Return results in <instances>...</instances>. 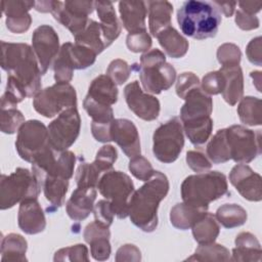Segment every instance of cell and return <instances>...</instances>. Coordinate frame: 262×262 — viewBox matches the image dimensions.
I'll list each match as a JSON object with an SVG mask.
<instances>
[{"label":"cell","mask_w":262,"mask_h":262,"mask_svg":"<svg viewBox=\"0 0 262 262\" xmlns=\"http://www.w3.org/2000/svg\"><path fill=\"white\" fill-rule=\"evenodd\" d=\"M169 191L167 176L156 171L137 190H134L128 209L131 222L145 232L154 231L158 226V208Z\"/></svg>","instance_id":"1"},{"label":"cell","mask_w":262,"mask_h":262,"mask_svg":"<svg viewBox=\"0 0 262 262\" xmlns=\"http://www.w3.org/2000/svg\"><path fill=\"white\" fill-rule=\"evenodd\" d=\"M1 67L20 84L28 97L41 91V70L33 48L26 43L1 42Z\"/></svg>","instance_id":"2"},{"label":"cell","mask_w":262,"mask_h":262,"mask_svg":"<svg viewBox=\"0 0 262 262\" xmlns=\"http://www.w3.org/2000/svg\"><path fill=\"white\" fill-rule=\"evenodd\" d=\"M177 23L185 36L198 40L213 38L221 24V12L214 2L190 0L178 9Z\"/></svg>","instance_id":"3"},{"label":"cell","mask_w":262,"mask_h":262,"mask_svg":"<svg viewBox=\"0 0 262 262\" xmlns=\"http://www.w3.org/2000/svg\"><path fill=\"white\" fill-rule=\"evenodd\" d=\"M180 188L184 203L207 209L210 203L228 192L226 177L218 171L189 175L183 180Z\"/></svg>","instance_id":"4"},{"label":"cell","mask_w":262,"mask_h":262,"mask_svg":"<svg viewBox=\"0 0 262 262\" xmlns=\"http://www.w3.org/2000/svg\"><path fill=\"white\" fill-rule=\"evenodd\" d=\"M134 68L135 64H133ZM143 89L147 93L160 94L168 90L175 82L176 70L166 62V55L160 49H151L140 56V64L136 68Z\"/></svg>","instance_id":"5"},{"label":"cell","mask_w":262,"mask_h":262,"mask_svg":"<svg viewBox=\"0 0 262 262\" xmlns=\"http://www.w3.org/2000/svg\"><path fill=\"white\" fill-rule=\"evenodd\" d=\"M42 187L33 174L26 168H17L9 175L2 174L0 179V209L12 208L27 199H38Z\"/></svg>","instance_id":"6"},{"label":"cell","mask_w":262,"mask_h":262,"mask_svg":"<svg viewBox=\"0 0 262 262\" xmlns=\"http://www.w3.org/2000/svg\"><path fill=\"white\" fill-rule=\"evenodd\" d=\"M100 194L112 204L114 214L124 219L128 216L129 202L134 192L131 178L124 172L110 170L103 173L97 183Z\"/></svg>","instance_id":"7"},{"label":"cell","mask_w":262,"mask_h":262,"mask_svg":"<svg viewBox=\"0 0 262 262\" xmlns=\"http://www.w3.org/2000/svg\"><path fill=\"white\" fill-rule=\"evenodd\" d=\"M184 145L181 120L173 117L159 126L152 136V152L162 163H173L179 157Z\"/></svg>","instance_id":"8"},{"label":"cell","mask_w":262,"mask_h":262,"mask_svg":"<svg viewBox=\"0 0 262 262\" xmlns=\"http://www.w3.org/2000/svg\"><path fill=\"white\" fill-rule=\"evenodd\" d=\"M33 106L37 113L52 118L67 108L77 106L75 88L66 82H56L34 96Z\"/></svg>","instance_id":"9"},{"label":"cell","mask_w":262,"mask_h":262,"mask_svg":"<svg viewBox=\"0 0 262 262\" xmlns=\"http://www.w3.org/2000/svg\"><path fill=\"white\" fill-rule=\"evenodd\" d=\"M230 159L237 164H248L261 154V132L242 125L225 128Z\"/></svg>","instance_id":"10"},{"label":"cell","mask_w":262,"mask_h":262,"mask_svg":"<svg viewBox=\"0 0 262 262\" xmlns=\"http://www.w3.org/2000/svg\"><path fill=\"white\" fill-rule=\"evenodd\" d=\"M49 144L56 152L67 150L78 138L81 129V118L77 106L61 112L47 127Z\"/></svg>","instance_id":"11"},{"label":"cell","mask_w":262,"mask_h":262,"mask_svg":"<svg viewBox=\"0 0 262 262\" xmlns=\"http://www.w3.org/2000/svg\"><path fill=\"white\" fill-rule=\"evenodd\" d=\"M49 146L48 129L42 122L29 120L18 129L15 148L23 160L32 163L36 157Z\"/></svg>","instance_id":"12"},{"label":"cell","mask_w":262,"mask_h":262,"mask_svg":"<svg viewBox=\"0 0 262 262\" xmlns=\"http://www.w3.org/2000/svg\"><path fill=\"white\" fill-rule=\"evenodd\" d=\"M92 1H52L50 13L75 37L87 26L88 15L93 11Z\"/></svg>","instance_id":"13"},{"label":"cell","mask_w":262,"mask_h":262,"mask_svg":"<svg viewBox=\"0 0 262 262\" xmlns=\"http://www.w3.org/2000/svg\"><path fill=\"white\" fill-rule=\"evenodd\" d=\"M32 48L44 75L59 52V39L55 30L48 25L39 26L32 36Z\"/></svg>","instance_id":"14"},{"label":"cell","mask_w":262,"mask_h":262,"mask_svg":"<svg viewBox=\"0 0 262 262\" xmlns=\"http://www.w3.org/2000/svg\"><path fill=\"white\" fill-rule=\"evenodd\" d=\"M126 103L131 112L144 121H154L159 117L161 104L159 99L143 92L138 81L127 84L124 88Z\"/></svg>","instance_id":"15"},{"label":"cell","mask_w":262,"mask_h":262,"mask_svg":"<svg viewBox=\"0 0 262 262\" xmlns=\"http://www.w3.org/2000/svg\"><path fill=\"white\" fill-rule=\"evenodd\" d=\"M184 104L180 110L182 125L203 123L211 119L213 100L200 87L190 90L184 97Z\"/></svg>","instance_id":"16"},{"label":"cell","mask_w":262,"mask_h":262,"mask_svg":"<svg viewBox=\"0 0 262 262\" xmlns=\"http://www.w3.org/2000/svg\"><path fill=\"white\" fill-rule=\"evenodd\" d=\"M261 176L247 164L235 165L229 173V181L246 200L260 202L262 199Z\"/></svg>","instance_id":"17"},{"label":"cell","mask_w":262,"mask_h":262,"mask_svg":"<svg viewBox=\"0 0 262 262\" xmlns=\"http://www.w3.org/2000/svg\"><path fill=\"white\" fill-rule=\"evenodd\" d=\"M111 139L130 159L140 155V138L134 123L128 119H114L110 126Z\"/></svg>","instance_id":"18"},{"label":"cell","mask_w":262,"mask_h":262,"mask_svg":"<svg viewBox=\"0 0 262 262\" xmlns=\"http://www.w3.org/2000/svg\"><path fill=\"white\" fill-rule=\"evenodd\" d=\"M35 6V1H2V12L6 15V27L14 34L29 30L32 17L29 10Z\"/></svg>","instance_id":"19"},{"label":"cell","mask_w":262,"mask_h":262,"mask_svg":"<svg viewBox=\"0 0 262 262\" xmlns=\"http://www.w3.org/2000/svg\"><path fill=\"white\" fill-rule=\"evenodd\" d=\"M17 223L18 227L27 234H37L45 229V215L37 199H27L20 203Z\"/></svg>","instance_id":"20"},{"label":"cell","mask_w":262,"mask_h":262,"mask_svg":"<svg viewBox=\"0 0 262 262\" xmlns=\"http://www.w3.org/2000/svg\"><path fill=\"white\" fill-rule=\"evenodd\" d=\"M96 189L94 186H77L66 204L67 214L72 220L86 219L94 208Z\"/></svg>","instance_id":"21"},{"label":"cell","mask_w":262,"mask_h":262,"mask_svg":"<svg viewBox=\"0 0 262 262\" xmlns=\"http://www.w3.org/2000/svg\"><path fill=\"white\" fill-rule=\"evenodd\" d=\"M119 11L122 24L124 28L129 32V34L146 31V2L121 1L119 2Z\"/></svg>","instance_id":"22"},{"label":"cell","mask_w":262,"mask_h":262,"mask_svg":"<svg viewBox=\"0 0 262 262\" xmlns=\"http://www.w3.org/2000/svg\"><path fill=\"white\" fill-rule=\"evenodd\" d=\"M94 8L100 19V27L103 33V39L106 47H108L120 35L121 24L117 17L114 5L108 1L94 2Z\"/></svg>","instance_id":"23"},{"label":"cell","mask_w":262,"mask_h":262,"mask_svg":"<svg viewBox=\"0 0 262 262\" xmlns=\"http://www.w3.org/2000/svg\"><path fill=\"white\" fill-rule=\"evenodd\" d=\"M219 71L224 78L222 97L229 105H235L242 99L244 93L243 71L239 66L221 67Z\"/></svg>","instance_id":"24"},{"label":"cell","mask_w":262,"mask_h":262,"mask_svg":"<svg viewBox=\"0 0 262 262\" xmlns=\"http://www.w3.org/2000/svg\"><path fill=\"white\" fill-rule=\"evenodd\" d=\"M207 208L196 207L186 203L176 204L170 211L171 224L181 230L191 228L207 213Z\"/></svg>","instance_id":"25"},{"label":"cell","mask_w":262,"mask_h":262,"mask_svg":"<svg viewBox=\"0 0 262 262\" xmlns=\"http://www.w3.org/2000/svg\"><path fill=\"white\" fill-rule=\"evenodd\" d=\"M86 96L98 103L113 105L118 100L117 84L106 74L99 75L89 85Z\"/></svg>","instance_id":"26"},{"label":"cell","mask_w":262,"mask_h":262,"mask_svg":"<svg viewBox=\"0 0 262 262\" xmlns=\"http://www.w3.org/2000/svg\"><path fill=\"white\" fill-rule=\"evenodd\" d=\"M261 246L251 232H241L235 237V248L232 249V261H261Z\"/></svg>","instance_id":"27"},{"label":"cell","mask_w":262,"mask_h":262,"mask_svg":"<svg viewBox=\"0 0 262 262\" xmlns=\"http://www.w3.org/2000/svg\"><path fill=\"white\" fill-rule=\"evenodd\" d=\"M149 31L154 37L170 27L173 5L168 1H147Z\"/></svg>","instance_id":"28"},{"label":"cell","mask_w":262,"mask_h":262,"mask_svg":"<svg viewBox=\"0 0 262 262\" xmlns=\"http://www.w3.org/2000/svg\"><path fill=\"white\" fill-rule=\"evenodd\" d=\"M164 51L172 58L183 57L188 50V41L173 27H168L157 36Z\"/></svg>","instance_id":"29"},{"label":"cell","mask_w":262,"mask_h":262,"mask_svg":"<svg viewBox=\"0 0 262 262\" xmlns=\"http://www.w3.org/2000/svg\"><path fill=\"white\" fill-rule=\"evenodd\" d=\"M28 243L26 238L18 233H9L1 241V261L16 262L27 261L26 252Z\"/></svg>","instance_id":"30"},{"label":"cell","mask_w":262,"mask_h":262,"mask_svg":"<svg viewBox=\"0 0 262 262\" xmlns=\"http://www.w3.org/2000/svg\"><path fill=\"white\" fill-rule=\"evenodd\" d=\"M41 187L46 200L51 204L53 209H57L64 203V198L69 188V179L46 175L41 182Z\"/></svg>","instance_id":"31"},{"label":"cell","mask_w":262,"mask_h":262,"mask_svg":"<svg viewBox=\"0 0 262 262\" xmlns=\"http://www.w3.org/2000/svg\"><path fill=\"white\" fill-rule=\"evenodd\" d=\"M75 43L91 49L96 54L106 48L100 24L93 19H89L85 29L75 36Z\"/></svg>","instance_id":"32"},{"label":"cell","mask_w":262,"mask_h":262,"mask_svg":"<svg viewBox=\"0 0 262 262\" xmlns=\"http://www.w3.org/2000/svg\"><path fill=\"white\" fill-rule=\"evenodd\" d=\"M192 235L199 245L214 243L219 235L220 227L216 217L212 213H206L192 227Z\"/></svg>","instance_id":"33"},{"label":"cell","mask_w":262,"mask_h":262,"mask_svg":"<svg viewBox=\"0 0 262 262\" xmlns=\"http://www.w3.org/2000/svg\"><path fill=\"white\" fill-rule=\"evenodd\" d=\"M215 217L223 227L234 228L246 223L248 214L239 205L224 204L217 209Z\"/></svg>","instance_id":"34"},{"label":"cell","mask_w":262,"mask_h":262,"mask_svg":"<svg viewBox=\"0 0 262 262\" xmlns=\"http://www.w3.org/2000/svg\"><path fill=\"white\" fill-rule=\"evenodd\" d=\"M237 115L239 120L249 126H259L262 123L261 100L258 97L246 96L242 97L237 106Z\"/></svg>","instance_id":"35"},{"label":"cell","mask_w":262,"mask_h":262,"mask_svg":"<svg viewBox=\"0 0 262 262\" xmlns=\"http://www.w3.org/2000/svg\"><path fill=\"white\" fill-rule=\"evenodd\" d=\"M207 156L214 164H221L231 160L226 141L225 128L218 130L211 138L207 145Z\"/></svg>","instance_id":"36"},{"label":"cell","mask_w":262,"mask_h":262,"mask_svg":"<svg viewBox=\"0 0 262 262\" xmlns=\"http://www.w3.org/2000/svg\"><path fill=\"white\" fill-rule=\"evenodd\" d=\"M187 260L191 261H228L230 260V253L227 248L222 245L211 243L202 244L195 249L192 256L188 257Z\"/></svg>","instance_id":"37"},{"label":"cell","mask_w":262,"mask_h":262,"mask_svg":"<svg viewBox=\"0 0 262 262\" xmlns=\"http://www.w3.org/2000/svg\"><path fill=\"white\" fill-rule=\"evenodd\" d=\"M54 80L56 82L69 83L73 79L74 67L70 58L68 42L62 44L56 58L53 61Z\"/></svg>","instance_id":"38"},{"label":"cell","mask_w":262,"mask_h":262,"mask_svg":"<svg viewBox=\"0 0 262 262\" xmlns=\"http://www.w3.org/2000/svg\"><path fill=\"white\" fill-rule=\"evenodd\" d=\"M84 110L88 116L92 119V123L100 125H111L114 120V111L111 105L98 103L88 96H85L83 100Z\"/></svg>","instance_id":"39"},{"label":"cell","mask_w":262,"mask_h":262,"mask_svg":"<svg viewBox=\"0 0 262 262\" xmlns=\"http://www.w3.org/2000/svg\"><path fill=\"white\" fill-rule=\"evenodd\" d=\"M68 49L74 70H84L91 67L96 60V53L91 49L68 42Z\"/></svg>","instance_id":"40"},{"label":"cell","mask_w":262,"mask_h":262,"mask_svg":"<svg viewBox=\"0 0 262 262\" xmlns=\"http://www.w3.org/2000/svg\"><path fill=\"white\" fill-rule=\"evenodd\" d=\"M102 171L93 163H81L76 172L77 186H94L97 187L98 180Z\"/></svg>","instance_id":"41"},{"label":"cell","mask_w":262,"mask_h":262,"mask_svg":"<svg viewBox=\"0 0 262 262\" xmlns=\"http://www.w3.org/2000/svg\"><path fill=\"white\" fill-rule=\"evenodd\" d=\"M25 117L16 107L1 108V131L6 134H13L25 123Z\"/></svg>","instance_id":"42"},{"label":"cell","mask_w":262,"mask_h":262,"mask_svg":"<svg viewBox=\"0 0 262 262\" xmlns=\"http://www.w3.org/2000/svg\"><path fill=\"white\" fill-rule=\"evenodd\" d=\"M241 49L233 43H224L217 49V59L222 67L239 66Z\"/></svg>","instance_id":"43"},{"label":"cell","mask_w":262,"mask_h":262,"mask_svg":"<svg viewBox=\"0 0 262 262\" xmlns=\"http://www.w3.org/2000/svg\"><path fill=\"white\" fill-rule=\"evenodd\" d=\"M54 261H89L88 249L83 244L59 249L54 254Z\"/></svg>","instance_id":"44"},{"label":"cell","mask_w":262,"mask_h":262,"mask_svg":"<svg viewBox=\"0 0 262 262\" xmlns=\"http://www.w3.org/2000/svg\"><path fill=\"white\" fill-rule=\"evenodd\" d=\"M129 170L135 178L141 181L148 180L156 172L150 162L140 155L131 159L129 162Z\"/></svg>","instance_id":"45"},{"label":"cell","mask_w":262,"mask_h":262,"mask_svg":"<svg viewBox=\"0 0 262 262\" xmlns=\"http://www.w3.org/2000/svg\"><path fill=\"white\" fill-rule=\"evenodd\" d=\"M131 74V69L129 64L120 58L114 59L107 67L106 75L118 85H123Z\"/></svg>","instance_id":"46"},{"label":"cell","mask_w":262,"mask_h":262,"mask_svg":"<svg viewBox=\"0 0 262 262\" xmlns=\"http://www.w3.org/2000/svg\"><path fill=\"white\" fill-rule=\"evenodd\" d=\"M117 158V149L113 145L106 144L98 149L95 156L94 163L102 171V173H105L113 168V165L115 164Z\"/></svg>","instance_id":"47"},{"label":"cell","mask_w":262,"mask_h":262,"mask_svg":"<svg viewBox=\"0 0 262 262\" xmlns=\"http://www.w3.org/2000/svg\"><path fill=\"white\" fill-rule=\"evenodd\" d=\"M224 87V78L220 71H214L203 77L201 88L208 95H216L222 92Z\"/></svg>","instance_id":"48"},{"label":"cell","mask_w":262,"mask_h":262,"mask_svg":"<svg viewBox=\"0 0 262 262\" xmlns=\"http://www.w3.org/2000/svg\"><path fill=\"white\" fill-rule=\"evenodd\" d=\"M126 45L132 52H146L151 46V38L147 31L131 33L126 38Z\"/></svg>","instance_id":"49"},{"label":"cell","mask_w":262,"mask_h":262,"mask_svg":"<svg viewBox=\"0 0 262 262\" xmlns=\"http://www.w3.org/2000/svg\"><path fill=\"white\" fill-rule=\"evenodd\" d=\"M94 213V221L100 223L101 225L110 227L114 221V211L112 208V204L108 200H100L98 201L93 208Z\"/></svg>","instance_id":"50"},{"label":"cell","mask_w":262,"mask_h":262,"mask_svg":"<svg viewBox=\"0 0 262 262\" xmlns=\"http://www.w3.org/2000/svg\"><path fill=\"white\" fill-rule=\"evenodd\" d=\"M200 80L196 75L191 72H184L182 73L176 82V93L177 95L184 99L185 95L192 89L200 87Z\"/></svg>","instance_id":"51"},{"label":"cell","mask_w":262,"mask_h":262,"mask_svg":"<svg viewBox=\"0 0 262 262\" xmlns=\"http://www.w3.org/2000/svg\"><path fill=\"white\" fill-rule=\"evenodd\" d=\"M186 163L191 170L198 173L207 172L212 167V162L200 150H189L186 154Z\"/></svg>","instance_id":"52"},{"label":"cell","mask_w":262,"mask_h":262,"mask_svg":"<svg viewBox=\"0 0 262 262\" xmlns=\"http://www.w3.org/2000/svg\"><path fill=\"white\" fill-rule=\"evenodd\" d=\"M92 257L97 261H105L110 258L112 248L110 237H99L89 243Z\"/></svg>","instance_id":"53"},{"label":"cell","mask_w":262,"mask_h":262,"mask_svg":"<svg viewBox=\"0 0 262 262\" xmlns=\"http://www.w3.org/2000/svg\"><path fill=\"white\" fill-rule=\"evenodd\" d=\"M83 236H84V239L86 241V243H88V244L96 238H99V237H110L111 236L110 227L101 225L100 223H97L96 221H93L85 227Z\"/></svg>","instance_id":"54"},{"label":"cell","mask_w":262,"mask_h":262,"mask_svg":"<svg viewBox=\"0 0 262 262\" xmlns=\"http://www.w3.org/2000/svg\"><path fill=\"white\" fill-rule=\"evenodd\" d=\"M235 24L239 29L244 31H250L257 29L260 25V21L255 14L247 13L238 8L235 12Z\"/></svg>","instance_id":"55"},{"label":"cell","mask_w":262,"mask_h":262,"mask_svg":"<svg viewBox=\"0 0 262 262\" xmlns=\"http://www.w3.org/2000/svg\"><path fill=\"white\" fill-rule=\"evenodd\" d=\"M116 261H140L141 253L139 249L131 244L121 246L116 254Z\"/></svg>","instance_id":"56"},{"label":"cell","mask_w":262,"mask_h":262,"mask_svg":"<svg viewBox=\"0 0 262 262\" xmlns=\"http://www.w3.org/2000/svg\"><path fill=\"white\" fill-rule=\"evenodd\" d=\"M246 54L250 62L258 67H261V37H256L249 42L246 48Z\"/></svg>","instance_id":"57"},{"label":"cell","mask_w":262,"mask_h":262,"mask_svg":"<svg viewBox=\"0 0 262 262\" xmlns=\"http://www.w3.org/2000/svg\"><path fill=\"white\" fill-rule=\"evenodd\" d=\"M214 3L216 4L220 12H222L227 17H230L233 14L234 8L237 4L236 2H220V1H214Z\"/></svg>","instance_id":"58"},{"label":"cell","mask_w":262,"mask_h":262,"mask_svg":"<svg viewBox=\"0 0 262 262\" xmlns=\"http://www.w3.org/2000/svg\"><path fill=\"white\" fill-rule=\"evenodd\" d=\"M238 6L241 10L250 14H255L260 11L262 7V3L261 2H239Z\"/></svg>","instance_id":"59"},{"label":"cell","mask_w":262,"mask_h":262,"mask_svg":"<svg viewBox=\"0 0 262 262\" xmlns=\"http://www.w3.org/2000/svg\"><path fill=\"white\" fill-rule=\"evenodd\" d=\"M52 7V1H35L34 8L41 12H50Z\"/></svg>","instance_id":"60"}]
</instances>
